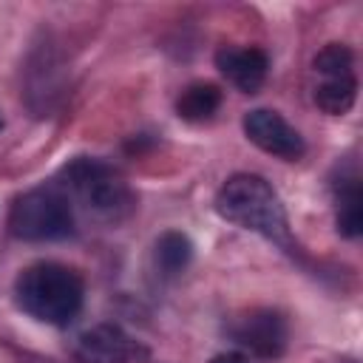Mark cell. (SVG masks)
Masks as SVG:
<instances>
[{"label":"cell","instance_id":"obj_11","mask_svg":"<svg viewBox=\"0 0 363 363\" xmlns=\"http://www.w3.org/2000/svg\"><path fill=\"white\" fill-rule=\"evenodd\" d=\"M221 108V91L213 82H193L176 99V113L184 122H207Z\"/></svg>","mask_w":363,"mask_h":363},{"label":"cell","instance_id":"obj_1","mask_svg":"<svg viewBox=\"0 0 363 363\" xmlns=\"http://www.w3.org/2000/svg\"><path fill=\"white\" fill-rule=\"evenodd\" d=\"M85 301L82 275L57 261L28 264L14 278V303L34 320L48 326H68Z\"/></svg>","mask_w":363,"mask_h":363},{"label":"cell","instance_id":"obj_4","mask_svg":"<svg viewBox=\"0 0 363 363\" xmlns=\"http://www.w3.org/2000/svg\"><path fill=\"white\" fill-rule=\"evenodd\" d=\"M9 230L23 241L68 238L74 233V204L60 184L31 187L11 204Z\"/></svg>","mask_w":363,"mask_h":363},{"label":"cell","instance_id":"obj_14","mask_svg":"<svg viewBox=\"0 0 363 363\" xmlns=\"http://www.w3.org/2000/svg\"><path fill=\"white\" fill-rule=\"evenodd\" d=\"M210 363H250V357L241 354V352H221V354H216Z\"/></svg>","mask_w":363,"mask_h":363},{"label":"cell","instance_id":"obj_9","mask_svg":"<svg viewBox=\"0 0 363 363\" xmlns=\"http://www.w3.org/2000/svg\"><path fill=\"white\" fill-rule=\"evenodd\" d=\"M315 105L329 116H343L354 108L357 99V77L354 74H337V77H320L312 91Z\"/></svg>","mask_w":363,"mask_h":363},{"label":"cell","instance_id":"obj_5","mask_svg":"<svg viewBox=\"0 0 363 363\" xmlns=\"http://www.w3.org/2000/svg\"><path fill=\"white\" fill-rule=\"evenodd\" d=\"M241 128H244V136L258 150H264L269 156H278L284 162H298L306 153L303 136L278 111H269V108L247 111L244 119H241Z\"/></svg>","mask_w":363,"mask_h":363},{"label":"cell","instance_id":"obj_6","mask_svg":"<svg viewBox=\"0 0 363 363\" xmlns=\"http://www.w3.org/2000/svg\"><path fill=\"white\" fill-rule=\"evenodd\" d=\"M230 335L238 346L250 349L258 357H278L286 349L289 326L286 318L275 309H252L230 326Z\"/></svg>","mask_w":363,"mask_h":363},{"label":"cell","instance_id":"obj_8","mask_svg":"<svg viewBox=\"0 0 363 363\" xmlns=\"http://www.w3.org/2000/svg\"><path fill=\"white\" fill-rule=\"evenodd\" d=\"M216 68L244 94H255L269 71V57L255 45H224L216 51Z\"/></svg>","mask_w":363,"mask_h":363},{"label":"cell","instance_id":"obj_10","mask_svg":"<svg viewBox=\"0 0 363 363\" xmlns=\"http://www.w3.org/2000/svg\"><path fill=\"white\" fill-rule=\"evenodd\" d=\"M335 221H337V233L346 238H357L363 230V190H360V179L343 176L337 190H335Z\"/></svg>","mask_w":363,"mask_h":363},{"label":"cell","instance_id":"obj_13","mask_svg":"<svg viewBox=\"0 0 363 363\" xmlns=\"http://www.w3.org/2000/svg\"><path fill=\"white\" fill-rule=\"evenodd\" d=\"M312 71L318 77H337V74H354V54L349 45L343 43H326L315 60H312Z\"/></svg>","mask_w":363,"mask_h":363},{"label":"cell","instance_id":"obj_12","mask_svg":"<svg viewBox=\"0 0 363 363\" xmlns=\"http://www.w3.org/2000/svg\"><path fill=\"white\" fill-rule=\"evenodd\" d=\"M153 258H156V267L162 269V275L173 278L187 269V264L193 258V241L179 230H167L156 238Z\"/></svg>","mask_w":363,"mask_h":363},{"label":"cell","instance_id":"obj_15","mask_svg":"<svg viewBox=\"0 0 363 363\" xmlns=\"http://www.w3.org/2000/svg\"><path fill=\"white\" fill-rule=\"evenodd\" d=\"M0 128H3V119H0Z\"/></svg>","mask_w":363,"mask_h":363},{"label":"cell","instance_id":"obj_2","mask_svg":"<svg viewBox=\"0 0 363 363\" xmlns=\"http://www.w3.org/2000/svg\"><path fill=\"white\" fill-rule=\"evenodd\" d=\"M216 213L250 233H258L275 244H289V221L281 196L264 176L235 173L216 193Z\"/></svg>","mask_w":363,"mask_h":363},{"label":"cell","instance_id":"obj_7","mask_svg":"<svg viewBox=\"0 0 363 363\" xmlns=\"http://www.w3.org/2000/svg\"><path fill=\"white\" fill-rule=\"evenodd\" d=\"M74 354L79 363H130L136 354V343L119 326L96 323L77 337Z\"/></svg>","mask_w":363,"mask_h":363},{"label":"cell","instance_id":"obj_3","mask_svg":"<svg viewBox=\"0 0 363 363\" xmlns=\"http://www.w3.org/2000/svg\"><path fill=\"white\" fill-rule=\"evenodd\" d=\"M62 179L60 187L68 193L71 204H79L96 221L122 224L136 207L128 182L102 159L79 156L62 167Z\"/></svg>","mask_w":363,"mask_h":363}]
</instances>
